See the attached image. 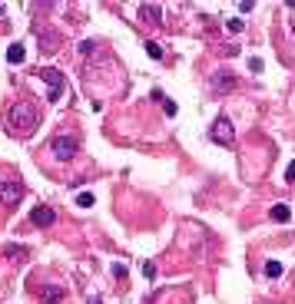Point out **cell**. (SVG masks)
I'll use <instances>...</instances> for the list:
<instances>
[{"instance_id": "obj_14", "label": "cell", "mask_w": 295, "mask_h": 304, "mask_svg": "<svg viewBox=\"0 0 295 304\" xmlns=\"http://www.w3.org/2000/svg\"><path fill=\"white\" fill-rule=\"evenodd\" d=\"M93 192H80V195H76V205H80V208H93Z\"/></svg>"}, {"instance_id": "obj_17", "label": "cell", "mask_w": 295, "mask_h": 304, "mask_svg": "<svg viewBox=\"0 0 295 304\" xmlns=\"http://www.w3.org/2000/svg\"><path fill=\"white\" fill-rule=\"evenodd\" d=\"M226 27H229V30H233V33H239V30H242V20H239V17H233V20H226Z\"/></svg>"}, {"instance_id": "obj_10", "label": "cell", "mask_w": 295, "mask_h": 304, "mask_svg": "<svg viewBox=\"0 0 295 304\" xmlns=\"http://www.w3.org/2000/svg\"><path fill=\"white\" fill-rule=\"evenodd\" d=\"M292 218V208L285 202H279V205H272V222H279V225H285Z\"/></svg>"}, {"instance_id": "obj_12", "label": "cell", "mask_w": 295, "mask_h": 304, "mask_svg": "<svg viewBox=\"0 0 295 304\" xmlns=\"http://www.w3.org/2000/svg\"><path fill=\"white\" fill-rule=\"evenodd\" d=\"M4 254H7V258H17V261H27V254H30V251H27V248H20V245H7Z\"/></svg>"}, {"instance_id": "obj_4", "label": "cell", "mask_w": 295, "mask_h": 304, "mask_svg": "<svg viewBox=\"0 0 295 304\" xmlns=\"http://www.w3.org/2000/svg\"><path fill=\"white\" fill-rule=\"evenodd\" d=\"M236 73L233 69H216L213 76H209V89H213V93H233L236 89Z\"/></svg>"}, {"instance_id": "obj_2", "label": "cell", "mask_w": 295, "mask_h": 304, "mask_svg": "<svg viewBox=\"0 0 295 304\" xmlns=\"http://www.w3.org/2000/svg\"><path fill=\"white\" fill-rule=\"evenodd\" d=\"M37 76L47 83V86H50L47 100H50V103H60L63 89H67V80H63V73H60V69H50V66H47V69H37Z\"/></svg>"}, {"instance_id": "obj_19", "label": "cell", "mask_w": 295, "mask_h": 304, "mask_svg": "<svg viewBox=\"0 0 295 304\" xmlns=\"http://www.w3.org/2000/svg\"><path fill=\"white\" fill-rule=\"evenodd\" d=\"M76 50H80L83 56H90V53H93V43H90V40H83V43H80V46H76Z\"/></svg>"}, {"instance_id": "obj_16", "label": "cell", "mask_w": 295, "mask_h": 304, "mask_svg": "<svg viewBox=\"0 0 295 304\" xmlns=\"http://www.w3.org/2000/svg\"><path fill=\"white\" fill-rule=\"evenodd\" d=\"M163 109H166V116H176V112H179V106L173 103V100H163Z\"/></svg>"}, {"instance_id": "obj_20", "label": "cell", "mask_w": 295, "mask_h": 304, "mask_svg": "<svg viewBox=\"0 0 295 304\" xmlns=\"http://www.w3.org/2000/svg\"><path fill=\"white\" fill-rule=\"evenodd\" d=\"M285 182H295V162H289V169H285Z\"/></svg>"}, {"instance_id": "obj_11", "label": "cell", "mask_w": 295, "mask_h": 304, "mask_svg": "<svg viewBox=\"0 0 295 304\" xmlns=\"http://www.w3.org/2000/svg\"><path fill=\"white\" fill-rule=\"evenodd\" d=\"M24 56H27L24 43H10V46H7V63H13V66H17V63H24Z\"/></svg>"}, {"instance_id": "obj_3", "label": "cell", "mask_w": 295, "mask_h": 304, "mask_svg": "<svg viewBox=\"0 0 295 304\" xmlns=\"http://www.w3.org/2000/svg\"><path fill=\"white\" fill-rule=\"evenodd\" d=\"M209 139H213V143H219V146H233V143H236L233 123H229L226 116H219V119L213 123V129H209Z\"/></svg>"}, {"instance_id": "obj_23", "label": "cell", "mask_w": 295, "mask_h": 304, "mask_svg": "<svg viewBox=\"0 0 295 304\" xmlns=\"http://www.w3.org/2000/svg\"><path fill=\"white\" fill-rule=\"evenodd\" d=\"M292 33H295V27H292Z\"/></svg>"}, {"instance_id": "obj_22", "label": "cell", "mask_w": 295, "mask_h": 304, "mask_svg": "<svg viewBox=\"0 0 295 304\" xmlns=\"http://www.w3.org/2000/svg\"><path fill=\"white\" fill-rule=\"evenodd\" d=\"M87 304H103V301H100V298H96V294H93V298H90Z\"/></svg>"}, {"instance_id": "obj_21", "label": "cell", "mask_w": 295, "mask_h": 304, "mask_svg": "<svg viewBox=\"0 0 295 304\" xmlns=\"http://www.w3.org/2000/svg\"><path fill=\"white\" fill-rule=\"evenodd\" d=\"M113 274L116 278H126V265H113Z\"/></svg>"}, {"instance_id": "obj_15", "label": "cell", "mask_w": 295, "mask_h": 304, "mask_svg": "<svg viewBox=\"0 0 295 304\" xmlns=\"http://www.w3.org/2000/svg\"><path fill=\"white\" fill-rule=\"evenodd\" d=\"M265 274H269V278H279V274H282V265H279V261H265Z\"/></svg>"}, {"instance_id": "obj_18", "label": "cell", "mask_w": 295, "mask_h": 304, "mask_svg": "<svg viewBox=\"0 0 295 304\" xmlns=\"http://www.w3.org/2000/svg\"><path fill=\"white\" fill-rule=\"evenodd\" d=\"M262 66H265V63L259 60V56H252V60H249V69H252V73H262Z\"/></svg>"}, {"instance_id": "obj_9", "label": "cell", "mask_w": 295, "mask_h": 304, "mask_svg": "<svg viewBox=\"0 0 295 304\" xmlns=\"http://www.w3.org/2000/svg\"><path fill=\"white\" fill-rule=\"evenodd\" d=\"M139 20L150 24V27H159V24H163V10H159L156 4H143V7H139Z\"/></svg>"}, {"instance_id": "obj_6", "label": "cell", "mask_w": 295, "mask_h": 304, "mask_svg": "<svg viewBox=\"0 0 295 304\" xmlns=\"http://www.w3.org/2000/svg\"><path fill=\"white\" fill-rule=\"evenodd\" d=\"M20 199H24V185L13 179H4L0 182V205H7V208H13Z\"/></svg>"}, {"instance_id": "obj_1", "label": "cell", "mask_w": 295, "mask_h": 304, "mask_svg": "<svg viewBox=\"0 0 295 304\" xmlns=\"http://www.w3.org/2000/svg\"><path fill=\"white\" fill-rule=\"evenodd\" d=\"M7 123H10V129L17 132V136H27V132H33L37 129V123H40V112H37V106L33 103H13L10 109H7Z\"/></svg>"}, {"instance_id": "obj_8", "label": "cell", "mask_w": 295, "mask_h": 304, "mask_svg": "<svg viewBox=\"0 0 295 304\" xmlns=\"http://www.w3.org/2000/svg\"><path fill=\"white\" fill-rule=\"evenodd\" d=\"M37 298L44 301V304H60L63 298H67V291L57 285H44V288H37Z\"/></svg>"}, {"instance_id": "obj_5", "label": "cell", "mask_w": 295, "mask_h": 304, "mask_svg": "<svg viewBox=\"0 0 295 304\" xmlns=\"http://www.w3.org/2000/svg\"><path fill=\"white\" fill-rule=\"evenodd\" d=\"M50 149H53V155H57V159L67 162V159H73V155L80 152V143H76L73 136H57V139L50 143Z\"/></svg>"}, {"instance_id": "obj_13", "label": "cell", "mask_w": 295, "mask_h": 304, "mask_svg": "<svg viewBox=\"0 0 295 304\" xmlns=\"http://www.w3.org/2000/svg\"><path fill=\"white\" fill-rule=\"evenodd\" d=\"M146 53H150L153 60H163V46H159L156 40H146Z\"/></svg>"}, {"instance_id": "obj_7", "label": "cell", "mask_w": 295, "mask_h": 304, "mask_svg": "<svg viewBox=\"0 0 295 304\" xmlns=\"http://www.w3.org/2000/svg\"><path fill=\"white\" fill-rule=\"evenodd\" d=\"M30 222L37 225V228H50V225L57 222V212L47 208V205H40V208H33V212H30Z\"/></svg>"}]
</instances>
